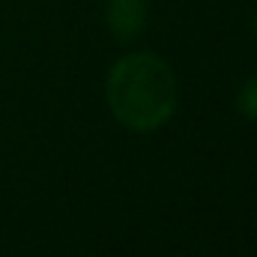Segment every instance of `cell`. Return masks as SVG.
<instances>
[{
	"label": "cell",
	"instance_id": "2",
	"mask_svg": "<svg viewBox=\"0 0 257 257\" xmlns=\"http://www.w3.org/2000/svg\"><path fill=\"white\" fill-rule=\"evenodd\" d=\"M108 27L111 33L128 42V39H138L141 30L147 27V0H108Z\"/></svg>",
	"mask_w": 257,
	"mask_h": 257
},
{
	"label": "cell",
	"instance_id": "1",
	"mask_svg": "<svg viewBox=\"0 0 257 257\" xmlns=\"http://www.w3.org/2000/svg\"><path fill=\"white\" fill-rule=\"evenodd\" d=\"M111 114L132 132H156L177 111V75L159 54L135 51L111 69L105 87Z\"/></svg>",
	"mask_w": 257,
	"mask_h": 257
},
{
	"label": "cell",
	"instance_id": "4",
	"mask_svg": "<svg viewBox=\"0 0 257 257\" xmlns=\"http://www.w3.org/2000/svg\"><path fill=\"white\" fill-rule=\"evenodd\" d=\"M254 33H257V18H254Z\"/></svg>",
	"mask_w": 257,
	"mask_h": 257
},
{
	"label": "cell",
	"instance_id": "3",
	"mask_svg": "<svg viewBox=\"0 0 257 257\" xmlns=\"http://www.w3.org/2000/svg\"><path fill=\"white\" fill-rule=\"evenodd\" d=\"M236 111L242 117H248V120H257V75L248 78L239 87V93H236Z\"/></svg>",
	"mask_w": 257,
	"mask_h": 257
}]
</instances>
